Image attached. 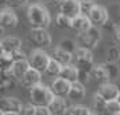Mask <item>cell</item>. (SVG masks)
<instances>
[{
    "mask_svg": "<svg viewBox=\"0 0 120 115\" xmlns=\"http://www.w3.org/2000/svg\"><path fill=\"white\" fill-rule=\"evenodd\" d=\"M80 6H81V14L82 15H89V12L92 11V8L96 4L93 0H80Z\"/></svg>",
    "mask_w": 120,
    "mask_h": 115,
    "instance_id": "f546056e",
    "label": "cell"
},
{
    "mask_svg": "<svg viewBox=\"0 0 120 115\" xmlns=\"http://www.w3.org/2000/svg\"><path fill=\"white\" fill-rule=\"evenodd\" d=\"M90 80L93 83H96V84H100V85H104V84L109 83V76L107 71H105L104 65L93 68L92 72H90Z\"/></svg>",
    "mask_w": 120,
    "mask_h": 115,
    "instance_id": "9a60e30c",
    "label": "cell"
},
{
    "mask_svg": "<svg viewBox=\"0 0 120 115\" xmlns=\"http://www.w3.org/2000/svg\"><path fill=\"white\" fill-rule=\"evenodd\" d=\"M107 100L100 95V93H96L94 96H93V106H94V108L97 110L98 112H101L104 111L105 112V108H107Z\"/></svg>",
    "mask_w": 120,
    "mask_h": 115,
    "instance_id": "83f0119b",
    "label": "cell"
},
{
    "mask_svg": "<svg viewBox=\"0 0 120 115\" xmlns=\"http://www.w3.org/2000/svg\"><path fill=\"white\" fill-rule=\"evenodd\" d=\"M35 115H53L49 107H37V114Z\"/></svg>",
    "mask_w": 120,
    "mask_h": 115,
    "instance_id": "e575fe53",
    "label": "cell"
},
{
    "mask_svg": "<svg viewBox=\"0 0 120 115\" xmlns=\"http://www.w3.org/2000/svg\"><path fill=\"white\" fill-rule=\"evenodd\" d=\"M98 93H100V95L107 100V102H113V100H117V98H119V95H120L119 88L116 87L115 84H112V83H107V84L101 85Z\"/></svg>",
    "mask_w": 120,
    "mask_h": 115,
    "instance_id": "4fadbf2b",
    "label": "cell"
},
{
    "mask_svg": "<svg viewBox=\"0 0 120 115\" xmlns=\"http://www.w3.org/2000/svg\"><path fill=\"white\" fill-rule=\"evenodd\" d=\"M78 76H80V71H78L77 66L74 65L62 66V71H61V75H60L61 79H65L69 83H74V81H78Z\"/></svg>",
    "mask_w": 120,
    "mask_h": 115,
    "instance_id": "ac0fdd59",
    "label": "cell"
},
{
    "mask_svg": "<svg viewBox=\"0 0 120 115\" xmlns=\"http://www.w3.org/2000/svg\"><path fill=\"white\" fill-rule=\"evenodd\" d=\"M41 79H42L41 72L35 71V69H33V68H30V71L26 73V76L23 77L22 81H23V84H24L26 87L34 88V87H37V85L41 84Z\"/></svg>",
    "mask_w": 120,
    "mask_h": 115,
    "instance_id": "e0dca14e",
    "label": "cell"
},
{
    "mask_svg": "<svg viewBox=\"0 0 120 115\" xmlns=\"http://www.w3.org/2000/svg\"><path fill=\"white\" fill-rule=\"evenodd\" d=\"M27 19L31 28H46L50 24L49 11L41 4H31L28 7Z\"/></svg>",
    "mask_w": 120,
    "mask_h": 115,
    "instance_id": "6da1fadb",
    "label": "cell"
},
{
    "mask_svg": "<svg viewBox=\"0 0 120 115\" xmlns=\"http://www.w3.org/2000/svg\"><path fill=\"white\" fill-rule=\"evenodd\" d=\"M18 24V16L12 11V8H4L0 14V26L4 30L14 28Z\"/></svg>",
    "mask_w": 120,
    "mask_h": 115,
    "instance_id": "30bf717a",
    "label": "cell"
},
{
    "mask_svg": "<svg viewBox=\"0 0 120 115\" xmlns=\"http://www.w3.org/2000/svg\"><path fill=\"white\" fill-rule=\"evenodd\" d=\"M89 115H98V114H97V112H90Z\"/></svg>",
    "mask_w": 120,
    "mask_h": 115,
    "instance_id": "ab89813d",
    "label": "cell"
},
{
    "mask_svg": "<svg viewBox=\"0 0 120 115\" xmlns=\"http://www.w3.org/2000/svg\"><path fill=\"white\" fill-rule=\"evenodd\" d=\"M103 28H104V30H107V31H109V33L113 35L115 30H116L117 27H116V26H115V24H113L112 22H109V20H108V22H107V23H105V24L103 26Z\"/></svg>",
    "mask_w": 120,
    "mask_h": 115,
    "instance_id": "d590c367",
    "label": "cell"
},
{
    "mask_svg": "<svg viewBox=\"0 0 120 115\" xmlns=\"http://www.w3.org/2000/svg\"><path fill=\"white\" fill-rule=\"evenodd\" d=\"M71 22H73V19L70 18H68L66 15L64 14H58L57 18H55V26L61 30H65V28H70L71 27Z\"/></svg>",
    "mask_w": 120,
    "mask_h": 115,
    "instance_id": "d4e9b609",
    "label": "cell"
},
{
    "mask_svg": "<svg viewBox=\"0 0 120 115\" xmlns=\"http://www.w3.org/2000/svg\"><path fill=\"white\" fill-rule=\"evenodd\" d=\"M90 111L86 107H82V106H71L68 107L65 115H89Z\"/></svg>",
    "mask_w": 120,
    "mask_h": 115,
    "instance_id": "4316f807",
    "label": "cell"
},
{
    "mask_svg": "<svg viewBox=\"0 0 120 115\" xmlns=\"http://www.w3.org/2000/svg\"><path fill=\"white\" fill-rule=\"evenodd\" d=\"M11 56H12V58H14L15 62H18V61H26V60H28L27 56L24 54V52H23L22 49L18 50V52H15V53H12Z\"/></svg>",
    "mask_w": 120,
    "mask_h": 115,
    "instance_id": "836d02e7",
    "label": "cell"
},
{
    "mask_svg": "<svg viewBox=\"0 0 120 115\" xmlns=\"http://www.w3.org/2000/svg\"><path fill=\"white\" fill-rule=\"evenodd\" d=\"M116 115H120V114H116Z\"/></svg>",
    "mask_w": 120,
    "mask_h": 115,
    "instance_id": "7bdbcfd3",
    "label": "cell"
},
{
    "mask_svg": "<svg viewBox=\"0 0 120 115\" xmlns=\"http://www.w3.org/2000/svg\"><path fill=\"white\" fill-rule=\"evenodd\" d=\"M54 60L58 61L62 66L70 65L71 61H73V54L66 52V50H62L61 48H57L54 50Z\"/></svg>",
    "mask_w": 120,
    "mask_h": 115,
    "instance_id": "44dd1931",
    "label": "cell"
},
{
    "mask_svg": "<svg viewBox=\"0 0 120 115\" xmlns=\"http://www.w3.org/2000/svg\"><path fill=\"white\" fill-rule=\"evenodd\" d=\"M104 68H105V71L108 73L109 80H115V79L119 77L120 69L119 66L116 65V62H107V64H104Z\"/></svg>",
    "mask_w": 120,
    "mask_h": 115,
    "instance_id": "484cf974",
    "label": "cell"
},
{
    "mask_svg": "<svg viewBox=\"0 0 120 115\" xmlns=\"http://www.w3.org/2000/svg\"><path fill=\"white\" fill-rule=\"evenodd\" d=\"M113 41L117 45H120V27H117L113 33Z\"/></svg>",
    "mask_w": 120,
    "mask_h": 115,
    "instance_id": "8d00e7d4",
    "label": "cell"
},
{
    "mask_svg": "<svg viewBox=\"0 0 120 115\" xmlns=\"http://www.w3.org/2000/svg\"><path fill=\"white\" fill-rule=\"evenodd\" d=\"M49 110L51 111V114L53 115H58V114H64V112H66L68 106H66L65 99L64 98H57V96H55V98L53 99V102L50 103Z\"/></svg>",
    "mask_w": 120,
    "mask_h": 115,
    "instance_id": "ffe728a7",
    "label": "cell"
},
{
    "mask_svg": "<svg viewBox=\"0 0 120 115\" xmlns=\"http://www.w3.org/2000/svg\"><path fill=\"white\" fill-rule=\"evenodd\" d=\"M20 115H35L37 114V106L33 103H27V104H23L22 111L19 112Z\"/></svg>",
    "mask_w": 120,
    "mask_h": 115,
    "instance_id": "4dcf8cb0",
    "label": "cell"
},
{
    "mask_svg": "<svg viewBox=\"0 0 120 115\" xmlns=\"http://www.w3.org/2000/svg\"><path fill=\"white\" fill-rule=\"evenodd\" d=\"M60 14H64L70 19L81 15V6L78 0H65L62 4H60Z\"/></svg>",
    "mask_w": 120,
    "mask_h": 115,
    "instance_id": "52a82bcc",
    "label": "cell"
},
{
    "mask_svg": "<svg viewBox=\"0 0 120 115\" xmlns=\"http://www.w3.org/2000/svg\"><path fill=\"white\" fill-rule=\"evenodd\" d=\"M0 48H1V53L12 54V53L22 49V41L16 37H6L1 41Z\"/></svg>",
    "mask_w": 120,
    "mask_h": 115,
    "instance_id": "7c38bea8",
    "label": "cell"
},
{
    "mask_svg": "<svg viewBox=\"0 0 120 115\" xmlns=\"http://www.w3.org/2000/svg\"><path fill=\"white\" fill-rule=\"evenodd\" d=\"M78 1H80V0H78Z\"/></svg>",
    "mask_w": 120,
    "mask_h": 115,
    "instance_id": "ee69618b",
    "label": "cell"
},
{
    "mask_svg": "<svg viewBox=\"0 0 120 115\" xmlns=\"http://www.w3.org/2000/svg\"><path fill=\"white\" fill-rule=\"evenodd\" d=\"M14 64H15V61H14L11 54H8V53H1V56H0L1 72H11Z\"/></svg>",
    "mask_w": 120,
    "mask_h": 115,
    "instance_id": "7402d4cb",
    "label": "cell"
},
{
    "mask_svg": "<svg viewBox=\"0 0 120 115\" xmlns=\"http://www.w3.org/2000/svg\"><path fill=\"white\" fill-rule=\"evenodd\" d=\"M70 88H71V83H69L65 79L57 77V79H54L50 89L54 93V96H57V98H66V96H69Z\"/></svg>",
    "mask_w": 120,
    "mask_h": 115,
    "instance_id": "ba28073f",
    "label": "cell"
},
{
    "mask_svg": "<svg viewBox=\"0 0 120 115\" xmlns=\"http://www.w3.org/2000/svg\"><path fill=\"white\" fill-rule=\"evenodd\" d=\"M0 115H20V114H18V112H3V111H0Z\"/></svg>",
    "mask_w": 120,
    "mask_h": 115,
    "instance_id": "74e56055",
    "label": "cell"
},
{
    "mask_svg": "<svg viewBox=\"0 0 120 115\" xmlns=\"http://www.w3.org/2000/svg\"><path fill=\"white\" fill-rule=\"evenodd\" d=\"M50 60L51 58L47 56V53L43 49H37L30 54V57H28V64L35 71L46 72V69H47V66L50 64Z\"/></svg>",
    "mask_w": 120,
    "mask_h": 115,
    "instance_id": "5b68a950",
    "label": "cell"
},
{
    "mask_svg": "<svg viewBox=\"0 0 120 115\" xmlns=\"http://www.w3.org/2000/svg\"><path fill=\"white\" fill-rule=\"evenodd\" d=\"M0 111L3 112H20L22 111L23 104L22 102L16 98H11V96H7V98L1 99V103H0Z\"/></svg>",
    "mask_w": 120,
    "mask_h": 115,
    "instance_id": "8fae6325",
    "label": "cell"
},
{
    "mask_svg": "<svg viewBox=\"0 0 120 115\" xmlns=\"http://www.w3.org/2000/svg\"><path fill=\"white\" fill-rule=\"evenodd\" d=\"M84 96H85V87H84V84L80 81L71 83V88H70V92H69L68 98L70 100L77 102V100H81Z\"/></svg>",
    "mask_w": 120,
    "mask_h": 115,
    "instance_id": "d6986e66",
    "label": "cell"
},
{
    "mask_svg": "<svg viewBox=\"0 0 120 115\" xmlns=\"http://www.w3.org/2000/svg\"><path fill=\"white\" fill-rule=\"evenodd\" d=\"M42 1H46V3H47V1H51V0H42Z\"/></svg>",
    "mask_w": 120,
    "mask_h": 115,
    "instance_id": "60d3db41",
    "label": "cell"
},
{
    "mask_svg": "<svg viewBox=\"0 0 120 115\" xmlns=\"http://www.w3.org/2000/svg\"><path fill=\"white\" fill-rule=\"evenodd\" d=\"M30 64H28V60L26 61H18L14 64L11 69V73H12V77L15 80H23V77L26 76V73L30 71Z\"/></svg>",
    "mask_w": 120,
    "mask_h": 115,
    "instance_id": "2e32d148",
    "label": "cell"
},
{
    "mask_svg": "<svg viewBox=\"0 0 120 115\" xmlns=\"http://www.w3.org/2000/svg\"><path fill=\"white\" fill-rule=\"evenodd\" d=\"M8 8H22L28 3V0H6Z\"/></svg>",
    "mask_w": 120,
    "mask_h": 115,
    "instance_id": "1f68e13d",
    "label": "cell"
},
{
    "mask_svg": "<svg viewBox=\"0 0 120 115\" xmlns=\"http://www.w3.org/2000/svg\"><path fill=\"white\" fill-rule=\"evenodd\" d=\"M53 1H54V3H58V4H62L65 0H53Z\"/></svg>",
    "mask_w": 120,
    "mask_h": 115,
    "instance_id": "f35d334b",
    "label": "cell"
},
{
    "mask_svg": "<svg viewBox=\"0 0 120 115\" xmlns=\"http://www.w3.org/2000/svg\"><path fill=\"white\" fill-rule=\"evenodd\" d=\"M74 61H76V66L78 68V71H81V72L90 73L92 69L94 68V65H93L92 50L78 48L77 52L74 53Z\"/></svg>",
    "mask_w": 120,
    "mask_h": 115,
    "instance_id": "277c9868",
    "label": "cell"
},
{
    "mask_svg": "<svg viewBox=\"0 0 120 115\" xmlns=\"http://www.w3.org/2000/svg\"><path fill=\"white\" fill-rule=\"evenodd\" d=\"M117 58H119V49L115 46L108 49V62H115Z\"/></svg>",
    "mask_w": 120,
    "mask_h": 115,
    "instance_id": "d6a6232c",
    "label": "cell"
},
{
    "mask_svg": "<svg viewBox=\"0 0 120 115\" xmlns=\"http://www.w3.org/2000/svg\"><path fill=\"white\" fill-rule=\"evenodd\" d=\"M58 48H61L62 50H66V52H69V53H71V54H74L77 52V49H78V45H77V41H73V39H62L61 41V44Z\"/></svg>",
    "mask_w": 120,
    "mask_h": 115,
    "instance_id": "cb8c5ba5",
    "label": "cell"
},
{
    "mask_svg": "<svg viewBox=\"0 0 120 115\" xmlns=\"http://www.w3.org/2000/svg\"><path fill=\"white\" fill-rule=\"evenodd\" d=\"M105 112H107L108 115L120 114V102H119V100L108 102V103H107V108H105Z\"/></svg>",
    "mask_w": 120,
    "mask_h": 115,
    "instance_id": "f1b7e54d",
    "label": "cell"
},
{
    "mask_svg": "<svg viewBox=\"0 0 120 115\" xmlns=\"http://www.w3.org/2000/svg\"><path fill=\"white\" fill-rule=\"evenodd\" d=\"M117 100H119V102H120V95H119V98H117Z\"/></svg>",
    "mask_w": 120,
    "mask_h": 115,
    "instance_id": "b9f144b4",
    "label": "cell"
},
{
    "mask_svg": "<svg viewBox=\"0 0 120 115\" xmlns=\"http://www.w3.org/2000/svg\"><path fill=\"white\" fill-rule=\"evenodd\" d=\"M31 39L41 49H45L51 44V35L47 33L46 28H33L31 30Z\"/></svg>",
    "mask_w": 120,
    "mask_h": 115,
    "instance_id": "9c48e42d",
    "label": "cell"
},
{
    "mask_svg": "<svg viewBox=\"0 0 120 115\" xmlns=\"http://www.w3.org/2000/svg\"><path fill=\"white\" fill-rule=\"evenodd\" d=\"M61 71H62V65H61L58 61H55L54 58H51L49 66H47V69H46V73H47L49 76H53V77H60Z\"/></svg>",
    "mask_w": 120,
    "mask_h": 115,
    "instance_id": "603a6c76",
    "label": "cell"
},
{
    "mask_svg": "<svg viewBox=\"0 0 120 115\" xmlns=\"http://www.w3.org/2000/svg\"><path fill=\"white\" fill-rule=\"evenodd\" d=\"M100 39H101V30H100V27L92 26L86 33H81L77 35V45L81 49L92 50L98 44Z\"/></svg>",
    "mask_w": 120,
    "mask_h": 115,
    "instance_id": "3957f363",
    "label": "cell"
},
{
    "mask_svg": "<svg viewBox=\"0 0 120 115\" xmlns=\"http://www.w3.org/2000/svg\"><path fill=\"white\" fill-rule=\"evenodd\" d=\"M88 16L90 19L92 24L96 26V27H103L104 24L108 22V11H107V8L103 6H98V4H96L93 7Z\"/></svg>",
    "mask_w": 120,
    "mask_h": 115,
    "instance_id": "8992f818",
    "label": "cell"
},
{
    "mask_svg": "<svg viewBox=\"0 0 120 115\" xmlns=\"http://www.w3.org/2000/svg\"><path fill=\"white\" fill-rule=\"evenodd\" d=\"M54 98L55 96L51 92V89L43 84H39L37 87L31 88V92H30L31 103L35 104L37 107H49Z\"/></svg>",
    "mask_w": 120,
    "mask_h": 115,
    "instance_id": "7a4b0ae2",
    "label": "cell"
},
{
    "mask_svg": "<svg viewBox=\"0 0 120 115\" xmlns=\"http://www.w3.org/2000/svg\"><path fill=\"white\" fill-rule=\"evenodd\" d=\"M93 24L90 22V19L88 15H80V16H77L73 19V22H71V28L73 30H76L78 34L81 33H86L89 28L92 27Z\"/></svg>",
    "mask_w": 120,
    "mask_h": 115,
    "instance_id": "5bb4252c",
    "label": "cell"
}]
</instances>
